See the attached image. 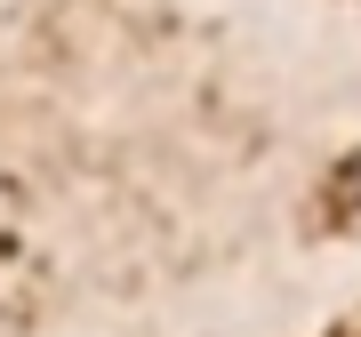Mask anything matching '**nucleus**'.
I'll use <instances>...</instances> for the list:
<instances>
[{"instance_id": "1", "label": "nucleus", "mask_w": 361, "mask_h": 337, "mask_svg": "<svg viewBox=\"0 0 361 337\" xmlns=\"http://www.w3.org/2000/svg\"><path fill=\"white\" fill-rule=\"evenodd\" d=\"M337 201H345V217L361 225V161H345V185H337Z\"/></svg>"}]
</instances>
